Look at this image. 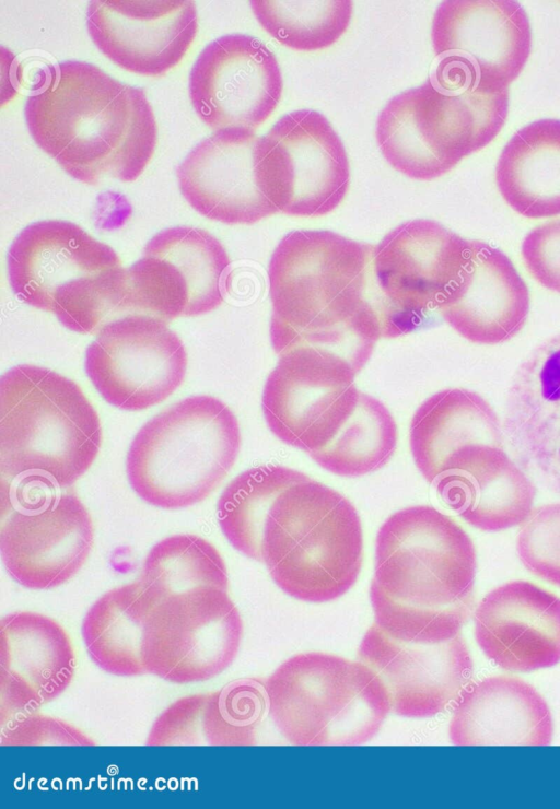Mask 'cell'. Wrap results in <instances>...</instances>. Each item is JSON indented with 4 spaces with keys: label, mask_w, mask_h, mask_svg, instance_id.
Returning <instances> with one entry per match:
<instances>
[{
    "label": "cell",
    "mask_w": 560,
    "mask_h": 809,
    "mask_svg": "<svg viewBox=\"0 0 560 809\" xmlns=\"http://www.w3.org/2000/svg\"><path fill=\"white\" fill-rule=\"evenodd\" d=\"M373 254L374 246L331 231H293L279 242L268 266L277 354L310 347L361 371L386 338Z\"/></svg>",
    "instance_id": "6da1fadb"
},
{
    "label": "cell",
    "mask_w": 560,
    "mask_h": 809,
    "mask_svg": "<svg viewBox=\"0 0 560 809\" xmlns=\"http://www.w3.org/2000/svg\"><path fill=\"white\" fill-rule=\"evenodd\" d=\"M35 143L74 179L133 181L149 164L158 126L145 92L93 63L67 60L50 67L24 106Z\"/></svg>",
    "instance_id": "7a4b0ae2"
},
{
    "label": "cell",
    "mask_w": 560,
    "mask_h": 809,
    "mask_svg": "<svg viewBox=\"0 0 560 809\" xmlns=\"http://www.w3.org/2000/svg\"><path fill=\"white\" fill-rule=\"evenodd\" d=\"M102 445L96 410L77 383L46 367L20 364L0 378L2 485L71 486Z\"/></svg>",
    "instance_id": "3957f363"
},
{
    "label": "cell",
    "mask_w": 560,
    "mask_h": 809,
    "mask_svg": "<svg viewBox=\"0 0 560 809\" xmlns=\"http://www.w3.org/2000/svg\"><path fill=\"white\" fill-rule=\"evenodd\" d=\"M508 113L509 90L479 86L460 69L439 62L424 83L386 104L376 141L395 169L430 180L489 144Z\"/></svg>",
    "instance_id": "277c9868"
},
{
    "label": "cell",
    "mask_w": 560,
    "mask_h": 809,
    "mask_svg": "<svg viewBox=\"0 0 560 809\" xmlns=\"http://www.w3.org/2000/svg\"><path fill=\"white\" fill-rule=\"evenodd\" d=\"M260 552L284 594L312 603L332 601L352 588L361 572V518L335 489L311 478L294 482L269 508Z\"/></svg>",
    "instance_id": "5b68a950"
},
{
    "label": "cell",
    "mask_w": 560,
    "mask_h": 809,
    "mask_svg": "<svg viewBox=\"0 0 560 809\" xmlns=\"http://www.w3.org/2000/svg\"><path fill=\"white\" fill-rule=\"evenodd\" d=\"M7 265L15 295L54 313L72 331L97 333L125 315L126 269L119 256L75 223L27 225L10 245Z\"/></svg>",
    "instance_id": "8992f818"
},
{
    "label": "cell",
    "mask_w": 560,
    "mask_h": 809,
    "mask_svg": "<svg viewBox=\"0 0 560 809\" xmlns=\"http://www.w3.org/2000/svg\"><path fill=\"white\" fill-rule=\"evenodd\" d=\"M238 421L218 398L187 397L150 419L126 458L130 486L148 504L176 509L208 497L234 466Z\"/></svg>",
    "instance_id": "52a82bcc"
},
{
    "label": "cell",
    "mask_w": 560,
    "mask_h": 809,
    "mask_svg": "<svg viewBox=\"0 0 560 809\" xmlns=\"http://www.w3.org/2000/svg\"><path fill=\"white\" fill-rule=\"evenodd\" d=\"M268 715L293 746H360L392 711L383 681L360 660L323 652L291 656L265 679Z\"/></svg>",
    "instance_id": "ba28073f"
},
{
    "label": "cell",
    "mask_w": 560,
    "mask_h": 809,
    "mask_svg": "<svg viewBox=\"0 0 560 809\" xmlns=\"http://www.w3.org/2000/svg\"><path fill=\"white\" fill-rule=\"evenodd\" d=\"M476 570L474 542L459 524L431 505L404 507L376 534L370 597L469 619Z\"/></svg>",
    "instance_id": "9c48e42d"
},
{
    "label": "cell",
    "mask_w": 560,
    "mask_h": 809,
    "mask_svg": "<svg viewBox=\"0 0 560 809\" xmlns=\"http://www.w3.org/2000/svg\"><path fill=\"white\" fill-rule=\"evenodd\" d=\"M0 551L8 574L30 589H50L72 578L93 547L89 511L74 492L28 482L2 485Z\"/></svg>",
    "instance_id": "30bf717a"
},
{
    "label": "cell",
    "mask_w": 560,
    "mask_h": 809,
    "mask_svg": "<svg viewBox=\"0 0 560 809\" xmlns=\"http://www.w3.org/2000/svg\"><path fill=\"white\" fill-rule=\"evenodd\" d=\"M254 156L258 187L278 212L324 215L348 191L346 149L328 119L316 110L282 116L258 137Z\"/></svg>",
    "instance_id": "8fae6325"
},
{
    "label": "cell",
    "mask_w": 560,
    "mask_h": 809,
    "mask_svg": "<svg viewBox=\"0 0 560 809\" xmlns=\"http://www.w3.org/2000/svg\"><path fill=\"white\" fill-rule=\"evenodd\" d=\"M243 621L228 590L197 587L161 599L147 617V673L176 684L210 680L234 661Z\"/></svg>",
    "instance_id": "7c38bea8"
},
{
    "label": "cell",
    "mask_w": 560,
    "mask_h": 809,
    "mask_svg": "<svg viewBox=\"0 0 560 809\" xmlns=\"http://www.w3.org/2000/svg\"><path fill=\"white\" fill-rule=\"evenodd\" d=\"M230 278L231 261L218 238L198 227H168L126 269L125 309L165 321L203 315L222 304Z\"/></svg>",
    "instance_id": "4fadbf2b"
},
{
    "label": "cell",
    "mask_w": 560,
    "mask_h": 809,
    "mask_svg": "<svg viewBox=\"0 0 560 809\" xmlns=\"http://www.w3.org/2000/svg\"><path fill=\"white\" fill-rule=\"evenodd\" d=\"M278 356L264 386L262 413L281 442L311 455L331 442L357 408L358 372L343 357L310 347Z\"/></svg>",
    "instance_id": "5bb4252c"
},
{
    "label": "cell",
    "mask_w": 560,
    "mask_h": 809,
    "mask_svg": "<svg viewBox=\"0 0 560 809\" xmlns=\"http://www.w3.org/2000/svg\"><path fill=\"white\" fill-rule=\"evenodd\" d=\"M84 366L109 404L139 411L164 401L182 385L187 354L165 320L128 314L97 332L86 349Z\"/></svg>",
    "instance_id": "9a60e30c"
},
{
    "label": "cell",
    "mask_w": 560,
    "mask_h": 809,
    "mask_svg": "<svg viewBox=\"0 0 560 809\" xmlns=\"http://www.w3.org/2000/svg\"><path fill=\"white\" fill-rule=\"evenodd\" d=\"M469 241L432 220L398 225L374 246L373 268L387 338L409 333L438 308L456 279Z\"/></svg>",
    "instance_id": "2e32d148"
},
{
    "label": "cell",
    "mask_w": 560,
    "mask_h": 809,
    "mask_svg": "<svg viewBox=\"0 0 560 809\" xmlns=\"http://www.w3.org/2000/svg\"><path fill=\"white\" fill-rule=\"evenodd\" d=\"M387 689L392 711L429 718L457 700L471 680L474 664L462 635L397 637L373 623L358 648Z\"/></svg>",
    "instance_id": "e0dca14e"
},
{
    "label": "cell",
    "mask_w": 560,
    "mask_h": 809,
    "mask_svg": "<svg viewBox=\"0 0 560 809\" xmlns=\"http://www.w3.org/2000/svg\"><path fill=\"white\" fill-rule=\"evenodd\" d=\"M282 87L275 54L256 37L238 33L209 43L188 81L195 112L215 131L255 130L277 107Z\"/></svg>",
    "instance_id": "ac0fdd59"
},
{
    "label": "cell",
    "mask_w": 560,
    "mask_h": 809,
    "mask_svg": "<svg viewBox=\"0 0 560 809\" xmlns=\"http://www.w3.org/2000/svg\"><path fill=\"white\" fill-rule=\"evenodd\" d=\"M431 36L441 62L491 90H509L532 48L528 16L512 0L443 1L434 13Z\"/></svg>",
    "instance_id": "d6986e66"
},
{
    "label": "cell",
    "mask_w": 560,
    "mask_h": 809,
    "mask_svg": "<svg viewBox=\"0 0 560 809\" xmlns=\"http://www.w3.org/2000/svg\"><path fill=\"white\" fill-rule=\"evenodd\" d=\"M88 33L118 67L159 77L186 55L198 32V13L188 0H97L86 9Z\"/></svg>",
    "instance_id": "ffe728a7"
},
{
    "label": "cell",
    "mask_w": 560,
    "mask_h": 809,
    "mask_svg": "<svg viewBox=\"0 0 560 809\" xmlns=\"http://www.w3.org/2000/svg\"><path fill=\"white\" fill-rule=\"evenodd\" d=\"M75 656L66 630L37 612L18 611L0 621V725L33 713L71 683Z\"/></svg>",
    "instance_id": "44dd1931"
},
{
    "label": "cell",
    "mask_w": 560,
    "mask_h": 809,
    "mask_svg": "<svg viewBox=\"0 0 560 809\" xmlns=\"http://www.w3.org/2000/svg\"><path fill=\"white\" fill-rule=\"evenodd\" d=\"M503 431L522 469L560 496V332L537 344L515 371Z\"/></svg>",
    "instance_id": "7402d4cb"
},
{
    "label": "cell",
    "mask_w": 560,
    "mask_h": 809,
    "mask_svg": "<svg viewBox=\"0 0 560 809\" xmlns=\"http://www.w3.org/2000/svg\"><path fill=\"white\" fill-rule=\"evenodd\" d=\"M475 638L501 669L530 672L560 661V597L527 581L489 591L474 612Z\"/></svg>",
    "instance_id": "603a6c76"
},
{
    "label": "cell",
    "mask_w": 560,
    "mask_h": 809,
    "mask_svg": "<svg viewBox=\"0 0 560 809\" xmlns=\"http://www.w3.org/2000/svg\"><path fill=\"white\" fill-rule=\"evenodd\" d=\"M255 130H217L201 140L176 169L179 190L201 215L225 224H254L277 209L255 174Z\"/></svg>",
    "instance_id": "cb8c5ba5"
},
{
    "label": "cell",
    "mask_w": 560,
    "mask_h": 809,
    "mask_svg": "<svg viewBox=\"0 0 560 809\" xmlns=\"http://www.w3.org/2000/svg\"><path fill=\"white\" fill-rule=\"evenodd\" d=\"M438 309L465 339L499 344L512 339L525 325L529 292L503 251L469 241L462 268Z\"/></svg>",
    "instance_id": "d4e9b609"
},
{
    "label": "cell",
    "mask_w": 560,
    "mask_h": 809,
    "mask_svg": "<svg viewBox=\"0 0 560 809\" xmlns=\"http://www.w3.org/2000/svg\"><path fill=\"white\" fill-rule=\"evenodd\" d=\"M441 501L483 531L522 525L533 512L536 486L504 447L472 445L455 453L432 482Z\"/></svg>",
    "instance_id": "484cf974"
},
{
    "label": "cell",
    "mask_w": 560,
    "mask_h": 809,
    "mask_svg": "<svg viewBox=\"0 0 560 809\" xmlns=\"http://www.w3.org/2000/svg\"><path fill=\"white\" fill-rule=\"evenodd\" d=\"M551 711L541 694L513 676H490L467 685L448 726L455 746H548Z\"/></svg>",
    "instance_id": "4316f807"
},
{
    "label": "cell",
    "mask_w": 560,
    "mask_h": 809,
    "mask_svg": "<svg viewBox=\"0 0 560 809\" xmlns=\"http://www.w3.org/2000/svg\"><path fill=\"white\" fill-rule=\"evenodd\" d=\"M504 431L492 407L477 392L447 388L416 410L409 430L416 467L430 483L455 453L472 445L504 447Z\"/></svg>",
    "instance_id": "83f0119b"
},
{
    "label": "cell",
    "mask_w": 560,
    "mask_h": 809,
    "mask_svg": "<svg viewBox=\"0 0 560 809\" xmlns=\"http://www.w3.org/2000/svg\"><path fill=\"white\" fill-rule=\"evenodd\" d=\"M495 181L521 215L560 214V119H539L516 131L499 156Z\"/></svg>",
    "instance_id": "f1b7e54d"
},
{
    "label": "cell",
    "mask_w": 560,
    "mask_h": 809,
    "mask_svg": "<svg viewBox=\"0 0 560 809\" xmlns=\"http://www.w3.org/2000/svg\"><path fill=\"white\" fill-rule=\"evenodd\" d=\"M158 602L139 579L103 594L82 622V637L93 663L114 676L145 675L143 629Z\"/></svg>",
    "instance_id": "f546056e"
},
{
    "label": "cell",
    "mask_w": 560,
    "mask_h": 809,
    "mask_svg": "<svg viewBox=\"0 0 560 809\" xmlns=\"http://www.w3.org/2000/svg\"><path fill=\"white\" fill-rule=\"evenodd\" d=\"M310 478L280 465L249 468L222 491L217 504L220 529L231 546L249 559L261 562L265 519L278 494L294 482Z\"/></svg>",
    "instance_id": "4dcf8cb0"
},
{
    "label": "cell",
    "mask_w": 560,
    "mask_h": 809,
    "mask_svg": "<svg viewBox=\"0 0 560 809\" xmlns=\"http://www.w3.org/2000/svg\"><path fill=\"white\" fill-rule=\"evenodd\" d=\"M398 442L397 424L378 399L361 392L359 403L337 435L310 457L323 469L355 478L384 467Z\"/></svg>",
    "instance_id": "1f68e13d"
},
{
    "label": "cell",
    "mask_w": 560,
    "mask_h": 809,
    "mask_svg": "<svg viewBox=\"0 0 560 809\" xmlns=\"http://www.w3.org/2000/svg\"><path fill=\"white\" fill-rule=\"evenodd\" d=\"M139 581L159 601L197 587L229 588L226 565L217 548L191 534L155 543L143 561Z\"/></svg>",
    "instance_id": "d6a6232c"
},
{
    "label": "cell",
    "mask_w": 560,
    "mask_h": 809,
    "mask_svg": "<svg viewBox=\"0 0 560 809\" xmlns=\"http://www.w3.org/2000/svg\"><path fill=\"white\" fill-rule=\"evenodd\" d=\"M267 33L296 50H318L335 44L347 31L353 3L342 1H249Z\"/></svg>",
    "instance_id": "836d02e7"
},
{
    "label": "cell",
    "mask_w": 560,
    "mask_h": 809,
    "mask_svg": "<svg viewBox=\"0 0 560 809\" xmlns=\"http://www.w3.org/2000/svg\"><path fill=\"white\" fill-rule=\"evenodd\" d=\"M268 712L265 679L243 678L208 693L203 734L209 746H255Z\"/></svg>",
    "instance_id": "e575fe53"
},
{
    "label": "cell",
    "mask_w": 560,
    "mask_h": 809,
    "mask_svg": "<svg viewBox=\"0 0 560 809\" xmlns=\"http://www.w3.org/2000/svg\"><path fill=\"white\" fill-rule=\"evenodd\" d=\"M516 550L528 572L560 587V503L533 509L520 528Z\"/></svg>",
    "instance_id": "d590c367"
},
{
    "label": "cell",
    "mask_w": 560,
    "mask_h": 809,
    "mask_svg": "<svg viewBox=\"0 0 560 809\" xmlns=\"http://www.w3.org/2000/svg\"><path fill=\"white\" fill-rule=\"evenodd\" d=\"M208 693L191 694L173 702L153 723L148 746H206L203 713Z\"/></svg>",
    "instance_id": "8d00e7d4"
},
{
    "label": "cell",
    "mask_w": 560,
    "mask_h": 809,
    "mask_svg": "<svg viewBox=\"0 0 560 809\" xmlns=\"http://www.w3.org/2000/svg\"><path fill=\"white\" fill-rule=\"evenodd\" d=\"M1 746H95L79 728L51 716L33 713L1 728Z\"/></svg>",
    "instance_id": "74e56055"
},
{
    "label": "cell",
    "mask_w": 560,
    "mask_h": 809,
    "mask_svg": "<svg viewBox=\"0 0 560 809\" xmlns=\"http://www.w3.org/2000/svg\"><path fill=\"white\" fill-rule=\"evenodd\" d=\"M529 273L545 288L560 294V219L533 228L521 248Z\"/></svg>",
    "instance_id": "f35d334b"
}]
</instances>
